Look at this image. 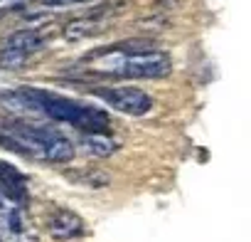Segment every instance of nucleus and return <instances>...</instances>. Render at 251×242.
Returning a JSON list of instances; mask_svg holds the SVG:
<instances>
[{"label": "nucleus", "instance_id": "nucleus-1", "mask_svg": "<svg viewBox=\"0 0 251 242\" xmlns=\"http://www.w3.org/2000/svg\"><path fill=\"white\" fill-rule=\"evenodd\" d=\"M10 111H23V114H42L54 121L79 129V131H106L108 129V116L101 109H94L91 104L74 101L59 94H50L45 89H18V91H3L0 94Z\"/></svg>", "mask_w": 251, "mask_h": 242}, {"label": "nucleus", "instance_id": "nucleus-6", "mask_svg": "<svg viewBox=\"0 0 251 242\" xmlns=\"http://www.w3.org/2000/svg\"><path fill=\"white\" fill-rule=\"evenodd\" d=\"M47 232H50L52 240L69 242V240H74L84 232V220L72 210H59V212L52 215V220L47 225Z\"/></svg>", "mask_w": 251, "mask_h": 242}, {"label": "nucleus", "instance_id": "nucleus-12", "mask_svg": "<svg viewBox=\"0 0 251 242\" xmlns=\"http://www.w3.org/2000/svg\"><path fill=\"white\" fill-rule=\"evenodd\" d=\"M45 8H72V5H84L91 0H40Z\"/></svg>", "mask_w": 251, "mask_h": 242}, {"label": "nucleus", "instance_id": "nucleus-9", "mask_svg": "<svg viewBox=\"0 0 251 242\" xmlns=\"http://www.w3.org/2000/svg\"><path fill=\"white\" fill-rule=\"evenodd\" d=\"M5 45H10V47H18V50H23V52L35 55L37 50H42V47H45V32H42V30H18V32L8 35Z\"/></svg>", "mask_w": 251, "mask_h": 242}, {"label": "nucleus", "instance_id": "nucleus-7", "mask_svg": "<svg viewBox=\"0 0 251 242\" xmlns=\"http://www.w3.org/2000/svg\"><path fill=\"white\" fill-rule=\"evenodd\" d=\"M79 151L91 158H108L118 151V141L106 136L103 131H84L79 139Z\"/></svg>", "mask_w": 251, "mask_h": 242}, {"label": "nucleus", "instance_id": "nucleus-4", "mask_svg": "<svg viewBox=\"0 0 251 242\" xmlns=\"http://www.w3.org/2000/svg\"><path fill=\"white\" fill-rule=\"evenodd\" d=\"M94 94L126 116H143L153 106L151 94H146L138 87H96Z\"/></svg>", "mask_w": 251, "mask_h": 242}, {"label": "nucleus", "instance_id": "nucleus-10", "mask_svg": "<svg viewBox=\"0 0 251 242\" xmlns=\"http://www.w3.org/2000/svg\"><path fill=\"white\" fill-rule=\"evenodd\" d=\"M101 30H103V23H99V18L89 15V18H79V20L69 23L64 28V37L67 40H84V37H91Z\"/></svg>", "mask_w": 251, "mask_h": 242}, {"label": "nucleus", "instance_id": "nucleus-2", "mask_svg": "<svg viewBox=\"0 0 251 242\" xmlns=\"http://www.w3.org/2000/svg\"><path fill=\"white\" fill-rule=\"evenodd\" d=\"M170 69H173L170 55L155 50L146 40L116 45L106 55L101 52L91 60V72L121 79H160L168 77Z\"/></svg>", "mask_w": 251, "mask_h": 242}, {"label": "nucleus", "instance_id": "nucleus-3", "mask_svg": "<svg viewBox=\"0 0 251 242\" xmlns=\"http://www.w3.org/2000/svg\"><path fill=\"white\" fill-rule=\"evenodd\" d=\"M0 144L15 153L54 163L74 158V144L64 134L32 121H0Z\"/></svg>", "mask_w": 251, "mask_h": 242}, {"label": "nucleus", "instance_id": "nucleus-5", "mask_svg": "<svg viewBox=\"0 0 251 242\" xmlns=\"http://www.w3.org/2000/svg\"><path fill=\"white\" fill-rule=\"evenodd\" d=\"M0 240L3 242H37V237L25 227L20 203L0 193Z\"/></svg>", "mask_w": 251, "mask_h": 242}, {"label": "nucleus", "instance_id": "nucleus-8", "mask_svg": "<svg viewBox=\"0 0 251 242\" xmlns=\"http://www.w3.org/2000/svg\"><path fill=\"white\" fill-rule=\"evenodd\" d=\"M0 193L10 195L13 200H18L20 205L27 200V185H25V176L10 166V163H3L0 161Z\"/></svg>", "mask_w": 251, "mask_h": 242}, {"label": "nucleus", "instance_id": "nucleus-13", "mask_svg": "<svg viewBox=\"0 0 251 242\" xmlns=\"http://www.w3.org/2000/svg\"><path fill=\"white\" fill-rule=\"evenodd\" d=\"M0 242H3V240H0Z\"/></svg>", "mask_w": 251, "mask_h": 242}, {"label": "nucleus", "instance_id": "nucleus-11", "mask_svg": "<svg viewBox=\"0 0 251 242\" xmlns=\"http://www.w3.org/2000/svg\"><path fill=\"white\" fill-rule=\"evenodd\" d=\"M30 52H23L18 47H10L5 45L3 50H0V67L3 69H23L27 62H30Z\"/></svg>", "mask_w": 251, "mask_h": 242}]
</instances>
